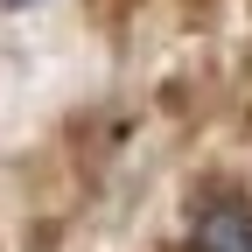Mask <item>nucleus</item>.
<instances>
[{
	"label": "nucleus",
	"instance_id": "1",
	"mask_svg": "<svg viewBox=\"0 0 252 252\" xmlns=\"http://www.w3.org/2000/svg\"><path fill=\"white\" fill-rule=\"evenodd\" d=\"M189 252H252V196L210 189L189 210Z\"/></svg>",
	"mask_w": 252,
	"mask_h": 252
},
{
	"label": "nucleus",
	"instance_id": "2",
	"mask_svg": "<svg viewBox=\"0 0 252 252\" xmlns=\"http://www.w3.org/2000/svg\"><path fill=\"white\" fill-rule=\"evenodd\" d=\"M14 7H28V0H14Z\"/></svg>",
	"mask_w": 252,
	"mask_h": 252
}]
</instances>
